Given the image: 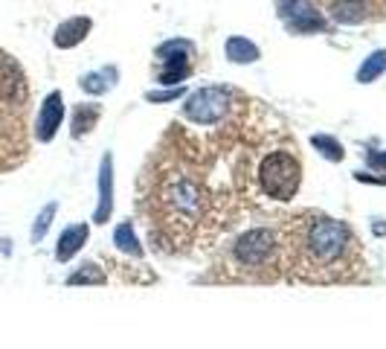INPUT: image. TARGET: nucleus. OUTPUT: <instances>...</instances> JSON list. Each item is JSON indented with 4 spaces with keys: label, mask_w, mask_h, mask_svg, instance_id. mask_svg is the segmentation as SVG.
Returning <instances> with one entry per match:
<instances>
[{
    "label": "nucleus",
    "mask_w": 386,
    "mask_h": 349,
    "mask_svg": "<svg viewBox=\"0 0 386 349\" xmlns=\"http://www.w3.org/2000/svg\"><path fill=\"white\" fill-rule=\"evenodd\" d=\"M175 151L157 157L140 189V215L148 239L166 253H183L195 245L212 210V193L198 163L183 149Z\"/></svg>",
    "instance_id": "f257e3e1"
},
{
    "label": "nucleus",
    "mask_w": 386,
    "mask_h": 349,
    "mask_svg": "<svg viewBox=\"0 0 386 349\" xmlns=\"http://www.w3.org/2000/svg\"><path fill=\"white\" fill-rule=\"evenodd\" d=\"M287 274L308 285L358 282L366 274V253L343 218L299 210L282 221Z\"/></svg>",
    "instance_id": "f03ea898"
},
{
    "label": "nucleus",
    "mask_w": 386,
    "mask_h": 349,
    "mask_svg": "<svg viewBox=\"0 0 386 349\" xmlns=\"http://www.w3.org/2000/svg\"><path fill=\"white\" fill-rule=\"evenodd\" d=\"M224 279L233 282H279L287 274L282 225H255L241 230L227 247L218 265Z\"/></svg>",
    "instance_id": "7ed1b4c3"
},
{
    "label": "nucleus",
    "mask_w": 386,
    "mask_h": 349,
    "mask_svg": "<svg viewBox=\"0 0 386 349\" xmlns=\"http://www.w3.org/2000/svg\"><path fill=\"white\" fill-rule=\"evenodd\" d=\"M29 82L18 61L0 50V175L29 157Z\"/></svg>",
    "instance_id": "20e7f679"
},
{
    "label": "nucleus",
    "mask_w": 386,
    "mask_h": 349,
    "mask_svg": "<svg viewBox=\"0 0 386 349\" xmlns=\"http://www.w3.org/2000/svg\"><path fill=\"white\" fill-rule=\"evenodd\" d=\"M255 181H259L262 195L279 204L294 201V195L302 186V163L294 151L287 149H273L262 157L259 169H255Z\"/></svg>",
    "instance_id": "39448f33"
},
{
    "label": "nucleus",
    "mask_w": 386,
    "mask_h": 349,
    "mask_svg": "<svg viewBox=\"0 0 386 349\" xmlns=\"http://www.w3.org/2000/svg\"><path fill=\"white\" fill-rule=\"evenodd\" d=\"M236 108V93L221 85H206L195 90L183 105V117L195 125H218Z\"/></svg>",
    "instance_id": "423d86ee"
},
{
    "label": "nucleus",
    "mask_w": 386,
    "mask_h": 349,
    "mask_svg": "<svg viewBox=\"0 0 386 349\" xmlns=\"http://www.w3.org/2000/svg\"><path fill=\"white\" fill-rule=\"evenodd\" d=\"M157 82L160 85H177L189 76L192 70V55H195V47L183 38H172L166 44L157 47Z\"/></svg>",
    "instance_id": "0eeeda50"
},
{
    "label": "nucleus",
    "mask_w": 386,
    "mask_h": 349,
    "mask_svg": "<svg viewBox=\"0 0 386 349\" xmlns=\"http://www.w3.org/2000/svg\"><path fill=\"white\" fill-rule=\"evenodd\" d=\"M279 15L285 18L291 33H319L326 26V21L308 0H279Z\"/></svg>",
    "instance_id": "6e6552de"
},
{
    "label": "nucleus",
    "mask_w": 386,
    "mask_h": 349,
    "mask_svg": "<svg viewBox=\"0 0 386 349\" xmlns=\"http://www.w3.org/2000/svg\"><path fill=\"white\" fill-rule=\"evenodd\" d=\"M61 119H64V100H61V93L53 90L50 97L41 102L38 108V122H35V137L41 143H50L55 137V131L61 129Z\"/></svg>",
    "instance_id": "1a4fd4ad"
},
{
    "label": "nucleus",
    "mask_w": 386,
    "mask_h": 349,
    "mask_svg": "<svg viewBox=\"0 0 386 349\" xmlns=\"http://www.w3.org/2000/svg\"><path fill=\"white\" fill-rule=\"evenodd\" d=\"M111 215H114V154L108 151L99 163V204H96L93 221L108 225Z\"/></svg>",
    "instance_id": "9d476101"
},
{
    "label": "nucleus",
    "mask_w": 386,
    "mask_h": 349,
    "mask_svg": "<svg viewBox=\"0 0 386 349\" xmlns=\"http://www.w3.org/2000/svg\"><path fill=\"white\" fill-rule=\"evenodd\" d=\"M90 239V227L87 225H70V227H64L58 242H55V259L58 262H70L76 253L87 245Z\"/></svg>",
    "instance_id": "9b49d317"
},
{
    "label": "nucleus",
    "mask_w": 386,
    "mask_h": 349,
    "mask_svg": "<svg viewBox=\"0 0 386 349\" xmlns=\"http://www.w3.org/2000/svg\"><path fill=\"white\" fill-rule=\"evenodd\" d=\"M90 26H93L90 18H70V21H64V23L55 29L53 41H55V47H61V50H70V47H76V44H82V41L87 38Z\"/></svg>",
    "instance_id": "f8f14e48"
},
{
    "label": "nucleus",
    "mask_w": 386,
    "mask_h": 349,
    "mask_svg": "<svg viewBox=\"0 0 386 349\" xmlns=\"http://www.w3.org/2000/svg\"><path fill=\"white\" fill-rule=\"evenodd\" d=\"M102 117V105H96V102H87V105H76L73 111V122H70V134L79 140L84 134H90L96 129V122H99Z\"/></svg>",
    "instance_id": "ddd939ff"
},
{
    "label": "nucleus",
    "mask_w": 386,
    "mask_h": 349,
    "mask_svg": "<svg viewBox=\"0 0 386 349\" xmlns=\"http://www.w3.org/2000/svg\"><path fill=\"white\" fill-rule=\"evenodd\" d=\"M114 245L125 253V257H134V259H143V245L137 239V230L131 221H122V225H116L114 230Z\"/></svg>",
    "instance_id": "4468645a"
},
{
    "label": "nucleus",
    "mask_w": 386,
    "mask_h": 349,
    "mask_svg": "<svg viewBox=\"0 0 386 349\" xmlns=\"http://www.w3.org/2000/svg\"><path fill=\"white\" fill-rule=\"evenodd\" d=\"M259 47H255L253 41L241 38V36H233L227 41V58L233 61V65H253V61H259Z\"/></svg>",
    "instance_id": "2eb2a0df"
},
{
    "label": "nucleus",
    "mask_w": 386,
    "mask_h": 349,
    "mask_svg": "<svg viewBox=\"0 0 386 349\" xmlns=\"http://www.w3.org/2000/svg\"><path fill=\"white\" fill-rule=\"evenodd\" d=\"M331 15H334L337 23H363L366 6L360 4V0H340V4H334Z\"/></svg>",
    "instance_id": "dca6fc26"
},
{
    "label": "nucleus",
    "mask_w": 386,
    "mask_h": 349,
    "mask_svg": "<svg viewBox=\"0 0 386 349\" xmlns=\"http://www.w3.org/2000/svg\"><path fill=\"white\" fill-rule=\"evenodd\" d=\"M105 282H108V274L96 262H84L67 276V285H105Z\"/></svg>",
    "instance_id": "f3484780"
},
{
    "label": "nucleus",
    "mask_w": 386,
    "mask_h": 349,
    "mask_svg": "<svg viewBox=\"0 0 386 349\" xmlns=\"http://www.w3.org/2000/svg\"><path fill=\"white\" fill-rule=\"evenodd\" d=\"M380 73H386V50H375L369 58H363V65L358 70V82L360 85H369L375 82Z\"/></svg>",
    "instance_id": "a211bd4d"
},
{
    "label": "nucleus",
    "mask_w": 386,
    "mask_h": 349,
    "mask_svg": "<svg viewBox=\"0 0 386 349\" xmlns=\"http://www.w3.org/2000/svg\"><path fill=\"white\" fill-rule=\"evenodd\" d=\"M311 146L326 157V161H331V163H340L343 157H346V149H343V143L340 140H334L331 134H314L311 137Z\"/></svg>",
    "instance_id": "6ab92c4d"
},
{
    "label": "nucleus",
    "mask_w": 386,
    "mask_h": 349,
    "mask_svg": "<svg viewBox=\"0 0 386 349\" xmlns=\"http://www.w3.org/2000/svg\"><path fill=\"white\" fill-rule=\"evenodd\" d=\"M114 79H116V70L111 68V70H99V73H87V76H82V87L87 90V93H105L108 87H114Z\"/></svg>",
    "instance_id": "aec40b11"
},
{
    "label": "nucleus",
    "mask_w": 386,
    "mask_h": 349,
    "mask_svg": "<svg viewBox=\"0 0 386 349\" xmlns=\"http://www.w3.org/2000/svg\"><path fill=\"white\" fill-rule=\"evenodd\" d=\"M55 213H58V204L55 201H50L41 213H38V218H35V225H32V233H29V239H32V245H38L44 236H47V230H50V225H53V218H55Z\"/></svg>",
    "instance_id": "412c9836"
},
{
    "label": "nucleus",
    "mask_w": 386,
    "mask_h": 349,
    "mask_svg": "<svg viewBox=\"0 0 386 349\" xmlns=\"http://www.w3.org/2000/svg\"><path fill=\"white\" fill-rule=\"evenodd\" d=\"M183 87H172V90H148L145 93V100L148 102H175L177 97H183Z\"/></svg>",
    "instance_id": "4be33fe9"
},
{
    "label": "nucleus",
    "mask_w": 386,
    "mask_h": 349,
    "mask_svg": "<svg viewBox=\"0 0 386 349\" xmlns=\"http://www.w3.org/2000/svg\"><path fill=\"white\" fill-rule=\"evenodd\" d=\"M366 161H369V166L375 172H386V151H369Z\"/></svg>",
    "instance_id": "5701e85b"
},
{
    "label": "nucleus",
    "mask_w": 386,
    "mask_h": 349,
    "mask_svg": "<svg viewBox=\"0 0 386 349\" xmlns=\"http://www.w3.org/2000/svg\"><path fill=\"white\" fill-rule=\"evenodd\" d=\"M355 181H360V183H377V186H386V175H363V172H355Z\"/></svg>",
    "instance_id": "b1692460"
},
{
    "label": "nucleus",
    "mask_w": 386,
    "mask_h": 349,
    "mask_svg": "<svg viewBox=\"0 0 386 349\" xmlns=\"http://www.w3.org/2000/svg\"><path fill=\"white\" fill-rule=\"evenodd\" d=\"M372 233L375 236H386V221L383 218H372Z\"/></svg>",
    "instance_id": "393cba45"
}]
</instances>
